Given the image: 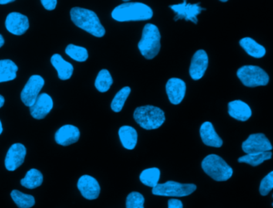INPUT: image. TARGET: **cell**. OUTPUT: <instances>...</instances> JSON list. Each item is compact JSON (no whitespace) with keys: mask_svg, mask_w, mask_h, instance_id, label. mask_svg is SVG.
<instances>
[{"mask_svg":"<svg viewBox=\"0 0 273 208\" xmlns=\"http://www.w3.org/2000/svg\"><path fill=\"white\" fill-rule=\"evenodd\" d=\"M53 106L52 98L47 93H43L38 96L33 105L29 107L30 112L35 120H43L51 112Z\"/></svg>","mask_w":273,"mask_h":208,"instance_id":"15","label":"cell"},{"mask_svg":"<svg viewBox=\"0 0 273 208\" xmlns=\"http://www.w3.org/2000/svg\"><path fill=\"white\" fill-rule=\"evenodd\" d=\"M80 137V131L77 127L67 124L61 127L55 132V142L59 145L67 147L77 142Z\"/></svg>","mask_w":273,"mask_h":208,"instance_id":"17","label":"cell"},{"mask_svg":"<svg viewBox=\"0 0 273 208\" xmlns=\"http://www.w3.org/2000/svg\"><path fill=\"white\" fill-rule=\"evenodd\" d=\"M119 136L123 148L133 150L137 144L138 134L135 128L130 126H123L119 130Z\"/></svg>","mask_w":273,"mask_h":208,"instance_id":"21","label":"cell"},{"mask_svg":"<svg viewBox=\"0 0 273 208\" xmlns=\"http://www.w3.org/2000/svg\"><path fill=\"white\" fill-rule=\"evenodd\" d=\"M208 56L205 51H196L189 68V74L193 80H200L203 78L208 66Z\"/></svg>","mask_w":273,"mask_h":208,"instance_id":"12","label":"cell"},{"mask_svg":"<svg viewBox=\"0 0 273 208\" xmlns=\"http://www.w3.org/2000/svg\"><path fill=\"white\" fill-rule=\"evenodd\" d=\"M202 168L212 179L218 182L228 180L233 176V170L217 155H209L203 159Z\"/></svg>","mask_w":273,"mask_h":208,"instance_id":"5","label":"cell"},{"mask_svg":"<svg viewBox=\"0 0 273 208\" xmlns=\"http://www.w3.org/2000/svg\"><path fill=\"white\" fill-rule=\"evenodd\" d=\"M70 15L75 26L90 33L95 37L102 38L105 35V28L101 24L99 17L94 11L82 8H73Z\"/></svg>","mask_w":273,"mask_h":208,"instance_id":"2","label":"cell"},{"mask_svg":"<svg viewBox=\"0 0 273 208\" xmlns=\"http://www.w3.org/2000/svg\"><path fill=\"white\" fill-rule=\"evenodd\" d=\"M15 0H0V5H5V4H10L14 2Z\"/></svg>","mask_w":273,"mask_h":208,"instance_id":"35","label":"cell"},{"mask_svg":"<svg viewBox=\"0 0 273 208\" xmlns=\"http://www.w3.org/2000/svg\"><path fill=\"white\" fill-rule=\"evenodd\" d=\"M196 185L193 183H180L175 181H167L164 183H158L152 188V194L158 196L184 197L196 191Z\"/></svg>","mask_w":273,"mask_h":208,"instance_id":"7","label":"cell"},{"mask_svg":"<svg viewBox=\"0 0 273 208\" xmlns=\"http://www.w3.org/2000/svg\"><path fill=\"white\" fill-rule=\"evenodd\" d=\"M160 171L159 168H152L143 170L139 175V180L143 184L150 188H155L159 183Z\"/></svg>","mask_w":273,"mask_h":208,"instance_id":"26","label":"cell"},{"mask_svg":"<svg viewBox=\"0 0 273 208\" xmlns=\"http://www.w3.org/2000/svg\"><path fill=\"white\" fill-rule=\"evenodd\" d=\"M145 199L139 192H133L128 195L126 199L127 208H144Z\"/></svg>","mask_w":273,"mask_h":208,"instance_id":"31","label":"cell"},{"mask_svg":"<svg viewBox=\"0 0 273 208\" xmlns=\"http://www.w3.org/2000/svg\"><path fill=\"white\" fill-rule=\"evenodd\" d=\"M272 157L271 151H265V152L254 153V154H246L244 156L238 158L239 163H244L249 164L253 167H257L263 164L264 161L271 159Z\"/></svg>","mask_w":273,"mask_h":208,"instance_id":"25","label":"cell"},{"mask_svg":"<svg viewBox=\"0 0 273 208\" xmlns=\"http://www.w3.org/2000/svg\"><path fill=\"white\" fill-rule=\"evenodd\" d=\"M237 76L244 86L257 87L266 86L269 82V76L260 66L246 65L237 71Z\"/></svg>","mask_w":273,"mask_h":208,"instance_id":"6","label":"cell"},{"mask_svg":"<svg viewBox=\"0 0 273 208\" xmlns=\"http://www.w3.org/2000/svg\"><path fill=\"white\" fill-rule=\"evenodd\" d=\"M77 187L81 195L88 200L97 199L100 194L99 182L91 175H82L78 180Z\"/></svg>","mask_w":273,"mask_h":208,"instance_id":"14","label":"cell"},{"mask_svg":"<svg viewBox=\"0 0 273 208\" xmlns=\"http://www.w3.org/2000/svg\"><path fill=\"white\" fill-rule=\"evenodd\" d=\"M200 5V3L196 4H187V0H183L182 4L170 5L169 8L176 13L175 20L185 19L187 21H192L196 24L198 22L197 19L198 15L201 13L202 11L206 10Z\"/></svg>","mask_w":273,"mask_h":208,"instance_id":"9","label":"cell"},{"mask_svg":"<svg viewBox=\"0 0 273 208\" xmlns=\"http://www.w3.org/2000/svg\"><path fill=\"white\" fill-rule=\"evenodd\" d=\"M44 8L48 11H53L57 6V0H40Z\"/></svg>","mask_w":273,"mask_h":208,"instance_id":"33","label":"cell"},{"mask_svg":"<svg viewBox=\"0 0 273 208\" xmlns=\"http://www.w3.org/2000/svg\"><path fill=\"white\" fill-rule=\"evenodd\" d=\"M166 93L171 103L178 105L183 101L185 96V83L178 78H171L166 83Z\"/></svg>","mask_w":273,"mask_h":208,"instance_id":"16","label":"cell"},{"mask_svg":"<svg viewBox=\"0 0 273 208\" xmlns=\"http://www.w3.org/2000/svg\"><path fill=\"white\" fill-rule=\"evenodd\" d=\"M5 26L10 33L22 35L29 28V20L26 15L18 12H11L6 18Z\"/></svg>","mask_w":273,"mask_h":208,"instance_id":"13","label":"cell"},{"mask_svg":"<svg viewBox=\"0 0 273 208\" xmlns=\"http://www.w3.org/2000/svg\"><path fill=\"white\" fill-rule=\"evenodd\" d=\"M112 19L118 22L149 20L153 17V11L143 3H124L114 8Z\"/></svg>","mask_w":273,"mask_h":208,"instance_id":"1","label":"cell"},{"mask_svg":"<svg viewBox=\"0 0 273 208\" xmlns=\"http://www.w3.org/2000/svg\"><path fill=\"white\" fill-rule=\"evenodd\" d=\"M44 83L45 81L42 76L34 75L29 78L28 83L21 91V100L24 105L28 107L33 105L44 87Z\"/></svg>","mask_w":273,"mask_h":208,"instance_id":"8","label":"cell"},{"mask_svg":"<svg viewBox=\"0 0 273 208\" xmlns=\"http://www.w3.org/2000/svg\"><path fill=\"white\" fill-rule=\"evenodd\" d=\"M131 88L129 87H124L118 91L112 100L111 108L114 112H120L124 106L125 102L128 100L131 93Z\"/></svg>","mask_w":273,"mask_h":208,"instance_id":"29","label":"cell"},{"mask_svg":"<svg viewBox=\"0 0 273 208\" xmlns=\"http://www.w3.org/2000/svg\"><path fill=\"white\" fill-rule=\"evenodd\" d=\"M160 39L161 35L159 28L154 24H146L142 32L141 39L138 43L139 52L145 59H152L157 56L161 48Z\"/></svg>","mask_w":273,"mask_h":208,"instance_id":"3","label":"cell"},{"mask_svg":"<svg viewBox=\"0 0 273 208\" xmlns=\"http://www.w3.org/2000/svg\"><path fill=\"white\" fill-rule=\"evenodd\" d=\"M273 189V171H271L268 175H266L261 180L260 185V193L263 196L268 195V193Z\"/></svg>","mask_w":273,"mask_h":208,"instance_id":"32","label":"cell"},{"mask_svg":"<svg viewBox=\"0 0 273 208\" xmlns=\"http://www.w3.org/2000/svg\"><path fill=\"white\" fill-rule=\"evenodd\" d=\"M26 155L27 148L24 144H12L6 155V169L9 171H14L18 169L24 164Z\"/></svg>","mask_w":273,"mask_h":208,"instance_id":"11","label":"cell"},{"mask_svg":"<svg viewBox=\"0 0 273 208\" xmlns=\"http://www.w3.org/2000/svg\"><path fill=\"white\" fill-rule=\"evenodd\" d=\"M112 83H113V79L111 76L110 72L106 69H103L99 72L96 77L95 87L99 93H104L110 89Z\"/></svg>","mask_w":273,"mask_h":208,"instance_id":"28","label":"cell"},{"mask_svg":"<svg viewBox=\"0 0 273 208\" xmlns=\"http://www.w3.org/2000/svg\"><path fill=\"white\" fill-rule=\"evenodd\" d=\"M11 197L18 208H31L35 204L33 195L23 193L18 190L11 192Z\"/></svg>","mask_w":273,"mask_h":208,"instance_id":"27","label":"cell"},{"mask_svg":"<svg viewBox=\"0 0 273 208\" xmlns=\"http://www.w3.org/2000/svg\"><path fill=\"white\" fill-rule=\"evenodd\" d=\"M44 182V176L39 170L32 168L27 172L26 175L20 180L21 185L28 189L39 188Z\"/></svg>","mask_w":273,"mask_h":208,"instance_id":"24","label":"cell"},{"mask_svg":"<svg viewBox=\"0 0 273 208\" xmlns=\"http://www.w3.org/2000/svg\"><path fill=\"white\" fill-rule=\"evenodd\" d=\"M123 2H125V3H128V2H129V1H130V0H123Z\"/></svg>","mask_w":273,"mask_h":208,"instance_id":"40","label":"cell"},{"mask_svg":"<svg viewBox=\"0 0 273 208\" xmlns=\"http://www.w3.org/2000/svg\"><path fill=\"white\" fill-rule=\"evenodd\" d=\"M133 116L136 123L145 130L158 129L166 120L163 110L151 105L137 107Z\"/></svg>","mask_w":273,"mask_h":208,"instance_id":"4","label":"cell"},{"mask_svg":"<svg viewBox=\"0 0 273 208\" xmlns=\"http://www.w3.org/2000/svg\"><path fill=\"white\" fill-rule=\"evenodd\" d=\"M18 67L11 59L0 60V83L12 81L17 77Z\"/></svg>","mask_w":273,"mask_h":208,"instance_id":"23","label":"cell"},{"mask_svg":"<svg viewBox=\"0 0 273 208\" xmlns=\"http://www.w3.org/2000/svg\"><path fill=\"white\" fill-rule=\"evenodd\" d=\"M4 128H3L2 122L0 120V134H2Z\"/></svg>","mask_w":273,"mask_h":208,"instance_id":"38","label":"cell"},{"mask_svg":"<svg viewBox=\"0 0 273 208\" xmlns=\"http://www.w3.org/2000/svg\"><path fill=\"white\" fill-rule=\"evenodd\" d=\"M4 42H5V41H4V37H3L2 35L0 34V48L4 46Z\"/></svg>","mask_w":273,"mask_h":208,"instance_id":"37","label":"cell"},{"mask_svg":"<svg viewBox=\"0 0 273 208\" xmlns=\"http://www.w3.org/2000/svg\"><path fill=\"white\" fill-rule=\"evenodd\" d=\"M4 103H5V99H4V96L0 95V108L4 105Z\"/></svg>","mask_w":273,"mask_h":208,"instance_id":"36","label":"cell"},{"mask_svg":"<svg viewBox=\"0 0 273 208\" xmlns=\"http://www.w3.org/2000/svg\"><path fill=\"white\" fill-rule=\"evenodd\" d=\"M242 149L246 154H254L271 151L272 146L265 134L257 133L249 135L243 143Z\"/></svg>","mask_w":273,"mask_h":208,"instance_id":"10","label":"cell"},{"mask_svg":"<svg viewBox=\"0 0 273 208\" xmlns=\"http://www.w3.org/2000/svg\"><path fill=\"white\" fill-rule=\"evenodd\" d=\"M240 45L251 57L260 59L266 55V49L250 37H244L240 40Z\"/></svg>","mask_w":273,"mask_h":208,"instance_id":"22","label":"cell"},{"mask_svg":"<svg viewBox=\"0 0 273 208\" xmlns=\"http://www.w3.org/2000/svg\"><path fill=\"white\" fill-rule=\"evenodd\" d=\"M51 63L57 71L58 76L61 80H68L71 79L74 72L73 65L72 63L64 59L59 54H55L52 56Z\"/></svg>","mask_w":273,"mask_h":208,"instance_id":"20","label":"cell"},{"mask_svg":"<svg viewBox=\"0 0 273 208\" xmlns=\"http://www.w3.org/2000/svg\"><path fill=\"white\" fill-rule=\"evenodd\" d=\"M200 137L205 145L213 148H220L223 145V140L216 132L213 124L205 122L202 124L200 130Z\"/></svg>","mask_w":273,"mask_h":208,"instance_id":"18","label":"cell"},{"mask_svg":"<svg viewBox=\"0 0 273 208\" xmlns=\"http://www.w3.org/2000/svg\"><path fill=\"white\" fill-rule=\"evenodd\" d=\"M228 114L235 120L247 121L251 118V109L241 100H234L228 103Z\"/></svg>","mask_w":273,"mask_h":208,"instance_id":"19","label":"cell"},{"mask_svg":"<svg viewBox=\"0 0 273 208\" xmlns=\"http://www.w3.org/2000/svg\"><path fill=\"white\" fill-rule=\"evenodd\" d=\"M65 53L77 62H85L88 59V52L83 47L77 46L75 44H68L65 49Z\"/></svg>","mask_w":273,"mask_h":208,"instance_id":"30","label":"cell"},{"mask_svg":"<svg viewBox=\"0 0 273 208\" xmlns=\"http://www.w3.org/2000/svg\"><path fill=\"white\" fill-rule=\"evenodd\" d=\"M169 208H183V203L177 199H169Z\"/></svg>","mask_w":273,"mask_h":208,"instance_id":"34","label":"cell"},{"mask_svg":"<svg viewBox=\"0 0 273 208\" xmlns=\"http://www.w3.org/2000/svg\"><path fill=\"white\" fill-rule=\"evenodd\" d=\"M220 1H221V2H223V3H225V2H227L228 0H220Z\"/></svg>","mask_w":273,"mask_h":208,"instance_id":"39","label":"cell"}]
</instances>
